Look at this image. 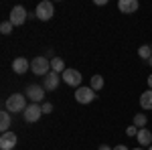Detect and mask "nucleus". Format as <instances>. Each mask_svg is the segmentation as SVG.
I'll return each mask as SVG.
<instances>
[{
  "label": "nucleus",
  "mask_w": 152,
  "mask_h": 150,
  "mask_svg": "<svg viewBox=\"0 0 152 150\" xmlns=\"http://www.w3.org/2000/svg\"><path fill=\"white\" fill-rule=\"evenodd\" d=\"M12 26H14V24H12L10 20L2 23V24H0V33H2V35H10V33H12Z\"/></svg>",
  "instance_id": "nucleus-20"
},
{
  "label": "nucleus",
  "mask_w": 152,
  "mask_h": 150,
  "mask_svg": "<svg viewBox=\"0 0 152 150\" xmlns=\"http://www.w3.org/2000/svg\"><path fill=\"white\" fill-rule=\"evenodd\" d=\"M114 150H128V146L126 144H118V146H114Z\"/></svg>",
  "instance_id": "nucleus-23"
},
{
  "label": "nucleus",
  "mask_w": 152,
  "mask_h": 150,
  "mask_svg": "<svg viewBox=\"0 0 152 150\" xmlns=\"http://www.w3.org/2000/svg\"><path fill=\"white\" fill-rule=\"evenodd\" d=\"M140 105L142 110H152V89H148L140 95Z\"/></svg>",
  "instance_id": "nucleus-14"
},
{
  "label": "nucleus",
  "mask_w": 152,
  "mask_h": 150,
  "mask_svg": "<svg viewBox=\"0 0 152 150\" xmlns=\"http://www.w3.org/2000/svg\"><path fill=\"white\" fill-rule=\"evenodd\" d=\"M138 57L144 59V61H150L152 59V47L150 45H142L140 49H138Z\"/></svg>",
  "instance_id": "nucleus-17"
},
{
  "label": "nucleus",
  "mask_w": 152,
  "mask_h": 150,
  "mask_svg": "<svg viewBox=\"0 0 152 150\" xmlns=\"http://www.w3.org/2000/svg\"><path fill=\"white\" fill-rule=\"evenodd\" d=\"M28 67H31V63H28L24 57H16L14 61H12V71H14V73H18V75L26 73V71H28Z\"/></svg>",
  "instance_id": "nucleus-11"
},
{
  "label": "nucleus",
  "mask_w": 152,
  "mask_h": 150,
  "mask_svg": "<svg viewBox=\"0 0 152 150\" xmlns=\"http://www.w3.org/2000/svg\"><path fill=\"white\" fill-rule=\"evenodd\" d=\"M146 83H148V89H152V75H148V81Z\"/></svg>",
  "instance_id": "nucleus-25"
},
{
  "label": "nucleus",
  "mask_w": 152,
  "mask_h": 150,
  "mask_svg": "<svg viewBox=\"0 0 152 150\" xmlns=\"http://www.w3.org/2000/svg\"><path fill=\"white\" fill-rule=\"evenodd\" d=\"M150 47H152V45H150Z\"/></svg>",
  "instance_id": "nucleus-30"
},
{
  "label": "nucleus",
  "mask_w": 152,
  "mask_h": 150,
  "mask_svg": "<svg viewBox=\"0 0 152 150\" xmlns=\"http://www.w3.org/2000/svg\"><path fill=\"white\" fill-rule=\"evenodd\" d=\"M23 114H24V120H26L28 124H35V122H39V118L43 116V105L41 104H31Z\"/></svg>",
  "instance_id": "nucleus-6"
},
{
  "label": "nucleus",
  "mask_w": 152,
  "mask_h": 150,
  "mask_svg": "<svg viewBox=\"0 0 152 150\" xmlns=\"http://www.w3.org/2000/svg\"><path fill=\"white\" fill-rule=\"evenodd\" d=\"M136 140H138V144H140L142 148H144V146H152V132L146 130V128H142V130H138Z\"/></svg>",
  "instance_id": "nucleus-13"
},
{
  "label": "nucleus",
  "mask_w": 152,
  "mask_h": 150,
  "mask_svg": "<svg viewBox=\"0 0 152 150\" xmlns=\"http://www.w3.org/2000/svg\"><path fill=\"white\" fill-rule=\"evenodd\" d=\"M59 81H61V77H59V73H55V71H51L49 75H45V81H43L45 91H55L59 87Z\"/></svg>",
  "instance_id": "nucleus-10"
},
{
  "label": "nucleus",
  "mask_w": 152,
  "mask_h": 150,
  "mask_svg": "<svg viewBox=\"0 0 152 150\" xmlns=\"http://www.w3.org/2000/svg\"><path fill=\"white\" fill-rule=\"evenodd\" d=\"M126 134H128V136H138V128H136L134 124H132V126H128V130H126Z\"/></svg>",
  "instance_id": "nucleus-21"
},
{
  "label": "nucleus",
  "mask_w": 152,
  "mask_h": 150,
  "mask_svg": "<svg viewBox=\"0 0 152 150\" xmlns=\"http://www.w3.org/2000/svg\"><path fill=\"white\" fill-rule=\"evenodd\" d=\"M8 128H10V112H2L0 114V130H2V134L4 132H8Z\"/></svg>",
  "instance_id": "nucleus-15"
},
{
  "label": "nucleus",
  "mask_w": 152,
  "mask_h": 150,
  "mask_svg": "<svg viewBox=\"0 0 152 150\" xmlns=\"http://www.w3.org/2000/svg\"><path fill=\"white\" fill-rule=\"evenodd\" d=\"M45 57H51V59H55V57H53V49H47V55H45Z\"/></svg>",
  "instance_id": "nucleus-24"
},
{
  "label": "nucleus",
  "mask_w": 152,
  "mask_h": 150,
  "mask_svg": "<svg viewBox=\"0 0 152 150\" xmlns=\"http://www.w3.org/2000/svg\"><path fill=\"white\" fill-rule=\"evenodd\" d=\"M63 81L67 83V85H71V87H81V73L77 69H65V73H63Z\"/></svg>",
  "instance_id": "nucleus-8"
},
{
  "label": "nucleus",
  "mask_w": 152,
  "mask_h": 150,
  "mask_svg": "<svg viewBox=\"0 0 152 150\" xmlns=\"http://www.w3.org/2000/svg\"><path fill=\"white\" fill-rule=\"evenodd\" d=\"M134 150H146V148H134Z\"/></svg>",
  "instance_id": "nucleus-28"
},
{
  "label": "nucleus",
  "mask_w": 152,
  "mask_h": 150,
  "mask_svg": "<svg viewBox=\"0 0 152 150\" xmlns=\"http://www.w3.org/2000/svg\"><path fill=\"white\" fill-rule=\"evenodd\" d=\"M26 18H28V12H26V8L24 6H14L10 10V20L14 26H20V24H24L26 23Z\"/></svg>",
  "instance_id": "nucleus-5"
},
{
  "label": "nucleus",
  "mask_w": 152,
  "mask_h": 150,
  "mask_svg": "<svg viewBox=\"0 0 152 150\" xmlns=\"http://www.w3.org/2000/svg\"><path fill=\"white\" fill-rule=\"evenodd\" d=\"M97 150H114V148H110V146H105V144H102V146H99Z\"/></svg>",
  "instance_id": "nucleus-26"
},
{
  "label": "nucleus",
  "mask_w": 152,
  "mask_h": 150,
  "mask_svg": "<svg viewBox=\"0 0 152 150\" xmlns=\"http://www.w3.org/2000/svg\"><path fill=\"white\" fill-rule=\"evenodd\" d=\"M146 124H148V118H146V114H136V116H134V126L138 128V130L146 128Z\"/></svg>",
  "instance_id": "nucleus-18"
},
{
  "label": "nucleus",
  "mask_w": 152,
  "mask_h": 150,
  "mask_svg": "<svg viewBox=\"0 0 152 150\" xmlns=\"http://www.w3.org/2000/svg\"><path fill=\"white\" fill-rule=\"evenodd\" d=\"M16 142H18V138H16L14 132H4V134L0 136V148L2 150H14Z\"/></svg>",
  "instance_id": "nucleus-9"
},
{
  "label": "nucleus",
  "mask_w": 152,
  "mask_h": 150,
  "mask_svg": "<svg viewBox=\"0 0 152 150\" xmlns=\"http://www.w3.org/2000/svg\"><path fill=\"white\" fill-rule=\"evenodd\" d=\"M75 100H77V104H91L95 100V91L91 87H77L75 89Z\"/></svg>",
  "instance_id": "nucleus-7"
},
{
  "label": "nucleus",
  "mask_w": 152,
  "mask_h": 150,
  "mask_svg": "<svg viewBox=\"0 0 152 150\" xmlns=\"http://www.w3.org/2000/svg\"><path fill=\"white\" fill-rule=\"evenodd\" d=\"M65 63H63V59L61 57H55L51 59V71H55V73H65Z\"/></svg>",
  "instance_id": "nucleus-16"
},
{
  "label": "nucleus",
  "mask_w": 152,
  "mask_h": 150,
  "mask_svg": "<svg viewBox=\"0 0 152 150\" xmlns=\"http://www.w3.org/2000/svg\"><path fill=\"white\" fill-rule=\"evenodd\" d=\"M118 8H120V12H124V14L136 12L138 10V0H120L118 2Z\"/></svg>",
  "instance_id": "nucleus-12"
},
{
  "label": "nucleus",
  "mask_w": 152,
  "mask_h": 150,
  "mask_svg": "<svg viewBox=\"0 0 152 150\" xmlns=\"http://www.w3.org/2000/svg\"><path fill=\"white\" fill-rule=\"evenodd\" d=\"M94 91H99L104 87V77L102 75H91V85H89Z\"/></svg>",
  "instance_id": "nucleus-19"
},
{
  "label": "nucleus",
  "mask_w": 152,
  "mask_h": 150,
  "mask_svg": "<svg viewBox=\"0 0 152 150\" xmlns=\"http://www.w3.org/2000/svg\"><path fill=\"white\" fill-rule=\"evenodd\" d=\"M26 97H28L33 104H41V102L45 100V87H43V85H37V83L28 85V87H26Z\"/></svg>",
  "instance_id": "nucleus-4"
},
{
  "label": "nucleus",
  "mask_w": 152,
  "mask_h": 150,
  "mask_svg": "<svg viewBox=\"0 0 152 150\" xmlns=\"http://www.w3.org/2000/svg\"><path fill=\"white\" fill-rule=\"evenodd\" d=\"M53 12H55V6H53V2H49V0H43V2H39V6H37L35 16L39 18V20H51V18H53Z\"/></svg>",
  "instance_id": "nucleus-3"
},
{
  "label": "nucleus",
  "mask_w": 152,
  "mask_h": 150,
  "mask_svg": "<svg viewBox=\"0 0 152 150\" xmlns=\"http://www.w3.org/2000/svg\"><path fill=\"white\" fill-rule=\"evenodd\" d=\"M148 65H150V67H152V59H150V61H148Z\"/></svg>",
  "instance_id": "nucleus-27"
},
{
  "label": "nucleus",
  "mask_w": 152,
  "mask_h": 150,
  "mask_svg": "<svg viewBox=\"0 0 152 150\" xmlns=\"http://www.w3.org/2000/svg\"><path fill=\"white\" fill-rule=\"evenodd\" d=\"M146 150H152V146H148V148H146Z\"/></svg>",
  "instance_id": "nucleus-29"
},
{
  "label": "nucleus",
  "mask_w": 152,
  "mask_h": 150,
  "mask_svg": "<svg viewBox=\"0 0 152 150\" xmlns=\"http://www.w3.org/2000/svg\"><path fill=\"white\" fill-rule=\"evenodd\" d=\"M6 105V112H10V114H18V112H24L28 105H26V95L23 93H12L10 97L4 102Z\"/></svg>",
  "instance_id": "nucleus-1"
},
{
  "label": "nucleus",
  "mask_w": 152,
  "mask_h": 150,
  "mask_svg": "<svg viewBox=\"0 0 152 150\" xmlns=\"http://www.w3.org/2000/svg\"><path fill=\"white\" fill-rule=\"evenodd\" d=\"M31 71L35 73V75H49L51 73V61L47 57H35L31 61Z\"/></svg>",
  "instance_id": "nucleus-2"
},
{
  "label": "nucleus",
  "mask_w": 152,
  "mask_h": 150,
  "mask_svg": "<svg viewBox=\"0 0 152 150\" xmlns=\"http://www.w3.org/2000/svg\"><path fill=\"white\" fill-rule=\"evenodd\" d=\"M51 112H53V104L45 102V104H43V114H51Z\"/></svg>",
  "instance_id": "nucleus-22"
}]
</instances>
